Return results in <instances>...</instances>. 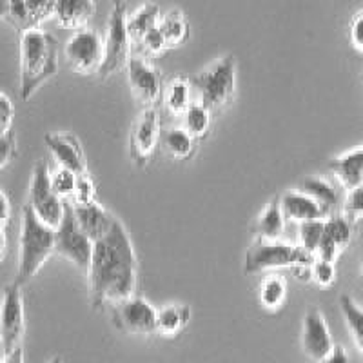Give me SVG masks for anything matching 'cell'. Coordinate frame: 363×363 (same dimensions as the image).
<instances>
[{
  "label": "cell",
  "instance_id": "obj_31",
  "mask_svg": "<svg viewBox=\"0 0 363 363\" xmlns=\"http://www.w3.org/2000/svg\"><path fill=\"white\" fill-rule=\"evenodd\" d=\"M258 296L265 309H278L287 296V281L280 274H269L262 280Z\"/></svg>",
  "mask_w": 363,
  "mask_h": 363
},
{
  "label": "cell",
  "instance_id": "obj_13",
  "mask_svg": "<svg viewBox=\"0 0 363 363\" xmlns=\"http://www.w3.org/2000/svg\"><path fill=\"white\" fill-rule=\"evenodd\" d=\"M128 82L136 100L144 108H155V104L164 96V79L158 67L145 62L140 57H131L128 62Z\"/></svg>",
  "mask_w": 363,
  "mask_h": 363
},
{
  "label": "cell",
  "instance_id": "obj_26",
  "mask_svg": "<svg viewBox=\"0 0 363 363\" xmlns=\"http://www.w3.org/2000/svg\"><path fill=\"white\" fill-rule=\"evenodd\" d=\"M191 320V307L186 303H171L158 311L157 333L162 336H177Z\"/></svg>",
  "mask_w": 363,
  "mask_h": 363
},
{
  "label": "cell",
  "instance_id": "obj_41",
  "mask_svg": "<svg viewBox=\"0 0 363 363\" xmlns=\"http://www.w3.org/2000/svg\"><path fill=\"white\" fill-rule=\"evenodd\" d=\"M11 220V203L9 199L6 196V193L0 189V225L6 227Z\"/></svg>",
  "mask_w": 363,
  "mask_h": 363
},
{
  "label": "cell",
  "instance_id": "obj_12",
  "mask_svg": "<svg viewBox=\"0 0 363 363\" xmlns=\"http://www.w3.org/2000/svg\"><path fill=\"white\" fill-rule=\"evenodd\" d=\"M162 140L160 115L157 108H144L136 116L129 133V155L136 165L144 167Z\"/></svg>",
  "mask_w": 363,
  "mask_h": 363
},
{
  "label": "cell",
  "instance_id": "obj_5",
  "mask_svg": "<svg viewBox=\"0 0 363 363\" xmlns=\"http://www.w3.org/2000/svg\"><path fill=\"white\" fill-rule=\"evenodd\" d=\"M316 256L309 255L300 245L285 244L280 240L256 238L245 252L244 271L247 274L269 271V269H294V272L306 271L313 265Z\"/></svg>",
  "mask_w": 363,
  "mask_h": 363
},
{
  "label": "cell",
  "instance_id": "obj_20",
  "mask_svg": "<svg viewBox=\"0 0 363 363\" xmlns=\"http://www.w3.org/2000/svg\"><path fill=\"white\" fill-rule=\"evenodd\" d=\"M330 173L347 191L356 189L363 184V145L351 149L329 162Z\"/></svg>",
  "mask_w": 363,
  "mask_h": 363
},
{
  "label": "cell",
  "instance_id": "obj_42",
  "mask_svg": "<svg viewBox=\"0 0 363 363\" xmlns=\"http://www.w3.org/2000/svg\"><path fill=\"white\" fill-rule=\"evenodd\" d=\"M0 363H24V349L18 347V349H15L13 352L6 354Z\"/></svg>",
  "mask_w": 363,
  "mask_h": 363
},
{
  "label": "cell",
  "instance_id": "obj_39",
  "mask_svg": "<svg viewBox=\"0 0 363 363\" xmlns=\"http://www.w3.org/2000/svg\"><path fill=\"white\" fill-rule=\"evenodd\" d=\"M349 37H351V44L363 53V9L352 17L351 26H349Z\"/></svg>",
  "mask_w": 363,
  "mask_h": 363
},
{
  "label": "cell",
  "instance_id": "obj_22",
  "mask_svg": "<svg viewBox=\"0 0 363 363\" xmlns=\"http://www.w3.org/2000/svg\"><path fill=\"white\" fill-rule=\"evenodd\" d=\"M96 4L91 0H73V2H55L53 15L66 28H86V22L93 17Z\"/></svg>",
  "mask_w": 363,
  "mask_h": 363
},
{
  "label": "cell",
  "instance_id": "obj_25",
  "mask_svg": "<svg viewBox=\"0 0 363 363\" xmlns=\"http://www.w3.org/2000/svg\"><path fill=\"white\" fill-rule=\"evenodd\" d=\"M160 17V8H158V4H153V2L140 6L131 17H128V33L129 38H131V44H140L142 38L151 29L157 28Z\"/></svg>",
  "mask_w": 363,
  "mask_h": 363
},
{
  "label": "cell",
  "instance_id": "obj_4",
  "mask_svg": "<svg viewBox=\"0 0 363 363\" xmlns=\"http://www.w3.org/2000/svg\"><path fill=\"white\" fill-rule=\"evenodd\" d=\"M193 91L199 93V102L203 108L220 111L233 100L236 93V58L235 55L216 58L191 79Z\"/></svg>",
  "mask_w": 363,
  "mask_h": 363
},
{
  "label": "cell",
  "instance_id": "obj_15",
  "mask_svg": "<svg viewBox=\"0 0 363 363\" xmlns=\"http://www.w3.org/2000/svg\"><path fill=\"white\" fill-rule=\"evenodd\" d=\"M44 142L55 160L58 162V167L73 171L77 177L89 174L86 153H84L82 144L77 136L69 135V133H48L44 136Z\"/></svg>",
  "mask_w": 363,
  "mask_h": 363
},
{
  "label": "cell",
  "instance_id": "obj_37",
  "mask_svg": "<svg viewBox=\"0 0 363 363\" xmlns=\"http://www.w3.org/2000/svg\"><path fill=\"white\" fill-rule=\"evenodd\" d=\"M15 155H17V138H15V133L9 131L6 135H0V169L6 167Z\"/></svg>",
  "mask_w": 363,
  "mask_h": 363
},
{
  "label": "cell",
  "instance_id": "obj_34",
  "mask_svg": "<svg viewBox=\"0 0 363 363\" xmlns=\"http://www.w3.org/2000/svg\"><path fill=\"white\" fill-rule=\"evenodd\" d=\"M343 216L351 223L363 220V184L356 189L349 191L345 202H343Z\"/></svg>",
  "mask_w": 363,
  "mask_h": 363
},
{
  "label": "cell",
  "instance_id": "obj_27",
  "mask_svg": "<svg viewBox=\"0 0 363 363\" xmlns=\"http://www.w3.org/2000/svg\"><path fill=\"white\" fill-rule=\"evenodd\" d=\"M191 93H193V86H191V79L186 77H173L169 82L164 87V100L165 106L177 115H184L187 111L191 104Z\"/></svg>",
  "mask_w": 363,
  "mask_h": 363
},
{
  "label": "cell",
  "instance_id": "obj_19",
  "mask_svg": "<svg viewBox=\"0 0 363 363\" xmlns=\"http://www.w3.org/2000/svg\"><path fill=\"white\" fill-rule=\"evenodd\" d=\"M280 207L285 220L291 222H311V220H325L329 216L325 211L318 206L311 196L303 194L301 191H285L280 194Z\"/></svg>",
  "mask_w": 363,
  "mask_h": 363
},
{
  "label": "cell",
  "instance_id": "obj_40",
  "mask_svg": "<svg viewBox=\"0 0 363 363\" xmlns=\"http://www.w3.org/2000/svg\"><path fill=\"white\" fill-rule=\"evenodd\" d=\"M318 363H351V358L342 345H335V349Z\"/></svg>",
  "mask_w": 363,
  "mask_h": 363
},
{
  "label": "cell",
  "instance_id": "obj_29",
  "mask_svg": "<svg viewBox=\"0 0 363 363\" xmlns=\"http://www.w3.org/2000/svg\"><path fill=\"white\" fill-rule=\"evenodd\" d=\"M182 116H184V125L182 128L186 129L194 140H202V138H206L209 135L211 111L207 108H203L202 104L193 102Z\"/></svg>",
  "mask_w": 363,
  "mask_h": 363
},
{
  "label": "cell",
  "instance_id": "obj_35",
  "mask_svg": "<svg viewBox=\"0 0 363 363\" xmlns=\"http://www.w3.org/2000/svg\"><path fill=\"white\" fill-rule=\"evenodd\" d=\"M311 280L316 281L318 285H322V287H329V285L335 284L336 280V265L333 262H325V260H316L313 262L311 265Z\"/></svg>",
  "mask_w": 363,
  "mask_h": 363
},
{
  "label": "cell",
  "instance_id": "obj_33",
  "mask_svg": "<svg viewBox=\"0 0 363 363\" xmlns=\"http://www.w3.org/2000/svg\"><path fill=\"white\" fill-rule=\"evenodd\" d=\"M50 180L51 187H53V191L60 199L66 200V202H69V199H73L74 189H77V180H79V177L73 171L58 167L53 173H50Z\"/></svg>",
  "mask_w": 363,
  "mask_h": 363
},
{
  "label": "cell",
  "instance_id": "obj_8",
  "mask_svg": "<svg viewBox=\"0 0 363 363\" xmlns=\"http://www.w3.org/2000/svg\"><path fill=\"white\" fill-rule=\"evenodd\" d=\"M24 330L26 316L22 287L11 281L4 287L2 303H0V347L4 356L22 347Z\"/></svg>",
  "mask_w": 363,
  "mask_h": 363
},
{
  "label": "cell",
  "instance_id": "obj_43",
  "mask_svg": "<svg viewBox=\"0 0 363 363\" xmlns=\"http://www.w3.org/2000/svg\"><path fill=\"white\" fill-rule=\"evenodd\" d=\"M6 252H8V238H6V227L0 225V264L6 258Z\"/></svg>",
  "mask_w": 363,
  "mask_h": 363
},
{
  "label": "cell",
  "instance_id": "obj_38",
  "mask_svg": "<svg viewBox=\"0 0 363 363\" xmlns=\"http://www.w3.org/2000/svg\"><path fill=\"white\" fill-rule=\"evenodd\" d=\"M13 116H15V108H13L11 99L0 91V135L11 131Z\"/></svg>",
  "mask_w": 363,
  "mask_h": 363
},
{
  "label": "cell",
  "instance_id": "obj_36",
  "mask_svg": "<svg viewBox=\"0 0 363 363\" xmlns=\"http://www.w3.org/2000/svg\"><path fill=\"white\" fill-rule=\"evenodd\" d=\"M96 202V186L91 174H84L77 180V189H74L71 203H93Z\"/></svg>",
  "mask_w": 363,
  "mask_h": 363
},
{
  "label": "cell",
  "instance_id": "obj_2",
  "mask_svg": "<svg viewBox=\"0 0 363 363\" xmlns=\"http://www.w3.org/2000/svg\"><path fill=\"white\" fill-rule=\"evenodd\" d=\"M58 71V42L44 29L21 35V96L28 100Z\"/></svg>",
  "mask_w": 363,
  "mask_h": 363
},
{
  "label": "cell",
  "instance_id": "obj_1",
  "mask_svg": "<svg viewBox=\"0 0 363 363\" xmlns=\"http://www.w3.org/2000/svg\"><path fill=\"white\" fill-rule=\"evenodd\" d=\"M136 252L131 236L120 220L111 231L93 244L87 289L93 309H102L133 296L136 289Z\"/></svg>",
  "mask_w": 363,
  "mask_h": 363
},
{
  "label": "cell",
  "instance_id": "obj_3",
  "mask_svg": "<svg viewBox=\"0 0 363 363\" xmlns=\"http://www.w3.org/2000/svg\"><path fill=\"white\" fill-rule=\"evenodd\" d=\"M55 252V229L45 225L35 211L26 203L22 207V227H21V258L15 284H28L31 278L42 269Z\"/></svg>",
  "mask_w": 363,
  "mask_h": 363
},
{
  "label": "cell",
  "instance_id": "obj_23",
  "mask_svg": "<svg viewBox=\"0 0 363 363\" xmlns=\"http://www.w3.org/2000/svg\"><path fill=\"white\" fill-rule=\"evenodd\" d=\"M284 223L285 218L280 207V194H274L264 213L256 218L252 233L260 240H278V236L284 231Z\"/></svg>",
  "mask_w": 363,
  "mask_h": 363
},
{
  "label": "cell",
  "instance_id": "obj_7",
  "mask_svg": "<svg viewBox=\"0 0 363 363\" xmlns=\"http://www.w3.org/2000/svg\"><path fill=\"white\" fill-rule=\"evenodd\" d=\"M28 203L45 225L53 227V229L60 225L64 218V203H66V200L60 199L51 187L50 167L44 160H38L33 167Z\"/></svg>",
  "mask_w": 363,
  "mask_h": 363
},
{
  "label": "cell",
  "instance_id": "obj_11",
  "mask_svg": "<svg viewBox=\"0 0 363 363\" xmlns=\"http://www.w3.org/2000/svg\"><path fill=\"white\" fill-rule=\"evenodd\" d=\"M158 311L145 298L133 294L111 306V320L118 330L128 335H153L157 333Z\"/></svg>",
  "mask_w": 363,
  "mask_h": 363
},
{
  "label": "cell",
  "instance_id": "obj_32",
  "mask_svg": "<svg viewBox=\"0 0 363 363\" xmlns=\"http://www.w3.org/2000/svg\"><path fill=\"white\" fill-rule=\"evenodd\" d=\"M323 227H325V220H311V222L300 223V247L306 249L309 255L316 256L323 236Z\"/></svg>",
  "mask_w": 363,
  "mask_h": 363
},
{
  "label": "cell",
  "instance_id": "obj_9",
  "mask_svg": "<svg viewBox=\"0 0 363 363\" xmlns=\"http://www.w3.org/2000/svg\"><path fill=\"white\" fill-rule=\"evenodd\" d=\"M106 55L104 37L91 28L77 29L64 45V57L67 64L79 73H91L102 67Z\"/></svg>",
  "mask_w": 363,
  "mask_h": 363
},
{
  "label": "cell",
  "instance_id": "obj_17",
  "mask_svg": "<svg viewBox=\"0 0 363 363\" xmlns=\"http://www.w3.org/2000/svg\"><path fill=\"white\" fill-rule=\"evenodd\" d=\"M352 225L343 215H333L325 218V227H323V236L318 247L316 258L335 264L340 252L351 244L352 240Z\"/></svg>",
  "mask_w": 363,
  "mask_h": 363
},
{
  "label": "cell",
  "instance_id": "obj_14",
  "mask_svg": "<svg viewBox=\"0 0 363 363\" xmlns=\"http://www.w3.org/2000/svg\"><path fill=\"white\" fill-rule=\"evenodd\" d=\"M301 347H303V352L316 363L335 349V342H333L330 330L327 327L325 316L318 307L309 309L303 316Z\"/></svg>",
  "mask_w": 363,
  "mask_h": 363
},
{
  "label": "cell",
  "instance_id": "obj_44",
  "mask_svg": "<svg viewBox=\"0 0 363 363\" xmlns=\"http://www.w3.org/2000/svg\"><path fill=\"white\" fill-rule=\"evenodd\" d=\"M50 363H62V358H60V356H55Z\"/></svg>",
  "mask_w": 363,
  "mask_h": 363
},
{
  "label": "cell",
  "instance_id": "obj_18",
  "mask_svg": "<svg viewBox=\"0 0 363 363\" xmlns=\"http://www.w3.org/2000/svg\"><path fill=\"white\" fill-rule=\"evenodd\" d=\"M73 206L74 220L82 229L84 235L95 244L99 240L108 235L115 225L116 218L109 213L106 207L100 206L99 202L93 203H71Z\"/></svg>",
  "mask_w": 363,
  "mask_h": 363
},
{
  "label": "cell",
  "instance_id": "obj_21",
  "mask_svg": "<svg viewBox=\"0 0 363 363\" xmlns=\"http://www.w3.org/2000/svg\"><path fill=\"white\" fill-rule=\"evenodd\" d=\"M298 191H301L303 194L311 196L318 206L325 211L327 216H333V213L338 209V203H340L338 191H336L335 186L329 184L325 178L306 177L300 182Z\"/></svg>",
  "mask_w": 363,
  "mask_h": 363
},
{
  "label": "cell",
  "instance_id": "obj_30",
  "mask_svg": "<svg viewBox=\"0 0 363 363\" xmlns=\"http://www.w3.org/2000/svg\"><path fill=\"white\" fill-rule=\"evenodd\" d=\"M340 309H342L343 318H345L347 329L351 333L359 352L363 354V309L349 294L340 296Z\"/></svg>",
  "mask_w": 363,
  "mask_h": 363
},
{
  "label": "cell",
  "instance_id": "obj_10",
  "mask_svg": "<svg viewBox=\"0 0 363 363\" xmlns=\"http://www.w3.org/2000/svg\"><path fill=\"white\" fill-rule=\"evenodd\" d=\"M55 252L66 256L74 265H79L86 271L89 267L93 242L84 235L77 220H74L71 202L64 203V218L60 225L55 229Z\"/></svg>",
  "mask_w": 363,
  "mask_h": 363
},
{
  "label": "cell",
  "instance_id": "obj_16",
  "mask_svg": "<svg viewBox=\"0 0 363 363\" xmlns=\"http://www.w3.org/2000/svg\"><path fill=\"white\" fill-rule=\"evenodd\" d=\"M55 2H0V21H6L26 33L29 29H37L42 21L53 15Z\"/></svg>",
  "mask_w": 363,
  "mask_h": 363
},
{
  "label": "cell",
  "instance_id": "obj_6",
  "mask_svg": "<svg viewBox=\"0 0 363 363\" xmlns=\"http://www.w3.org/2000/svg\"><path fill=\"white\" fill-rule=\"evenodd\" d=\"M106 42V55H104L102 67L99 69L100 79H106L120 67L128 66L129 51H131V38L128 33V4L125 2H115L109 15L108 37Z\"/></svg>",
  "mask_w": 363,
  "mask_h": 363
},
{
  "label": "cell",
  "instance_id": "obj_24",
  "mask_svg": "<svg viewBox=\"0 0 363 363\" xmlns=\"http://www.w3.org/2000/svg\"><path fill=\"white\" fill-rule=\"evenodd\" d=\"M158 29H160L162 37H164L165 48H174V45L184 44L191 35L189 21L180 9H171L165 15H162L160 22H158Z\"/></svg>",
  "mask_w": 363,
  "mask_h": 363
},
{
  "label": "cell",
  "instance_id": "obj_28",
  "mask_svg": "<svg viewBox=\"0 0 363 363\" xmlns=\"http://www.w3.org/2000/svg\"><path fill=\"white\" fill-rule=\"evenodd\" d=\"M162 145L173 158L186 160L194 153L196 140L184 128H171L162 133Z\"/></svg>",
  "mask_w": 363,
  "mask_h": 363
}]
</instances>
